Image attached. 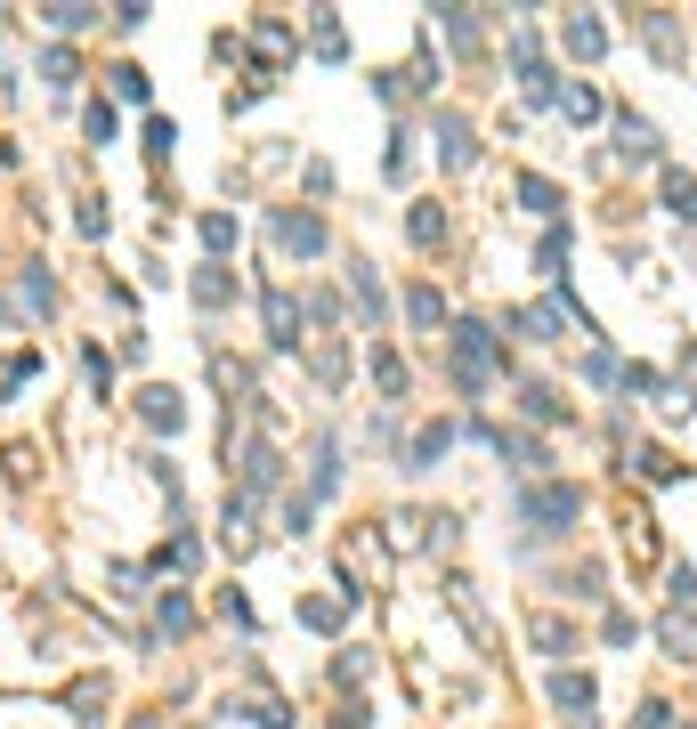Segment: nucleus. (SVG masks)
Listing matches in <instances>:
<instances>
[{"instance_id": "nucleus-23", "label": "nucleus", "mask_w": 697, "mask_h": 729, "mask_svg": "<svg viewBox=\"0 0 697 729\" xmlns=\"http://www.w3.org/2000/svg\"><path fill=\"white\" fill-rule=\"evenodd\" d=\"M309 49H317V57H348V41H341V16H333V9H317V16H309Z\"/></svg>"}, {"instance_id": "nucleus-45", "label": "nucleus", "mask_w": 697, "mask_h": 729, "mask_svg": "<svg viewBox=\"0 0 697 729\" xmlns=\"http://www.w3.org/2000/svg\"><path fill=\"white\" fill-rule=\"evenodd\" d=\"M252 721H260V729H293V714H284L276 697H260V705H252Z\"/></svg>"}, {"instance_id": "nucleus-14", "label": "nucleus", "mask_w": 697, "mask_h": 729, "mask_svg": "<svg viewBox=\"0 0 697 729\" xmlns=\"http://www.w3.org/2000/svg\"><path fill=\"white\" fill-rule=\"evenodd\" d=\"M348 292H357V308H365V332H374V324H381V308H389V300H381V276L357 260V267H348Z\"/></svg>"}, {"instance_id": "nucleus-16", "label": "nucleus", "mask_w": 697, "mask_h": 729, "mask_svg": "<svg viewBox=\"0 0 697 729\" xmlns=\"http://www.w3.org/2000/svg\"><path fill=\"white\" fill-rule=\"evenodd\" d=\"M551 705L560 714H592V673H551Z\"/></svg>"}, {"instance_id": "nucleus-1", "label": "nucleus", "mask_w": 697, "mask_h": 729, "mask_svg": "<svg viewBox=\"0 0 697 729\" xmlns=\"http://www.w3.org/2000/svg\"><path fill=\"white\" fill-rule=\"evenodd\" d=\"M495 365H503V349H495V324L462 317V324H455V381H462V389H487V381H495Z\"/></svg>"}, {"instance_id": "nucleus-41", "label": "nucleus", "mask_w": 697, "mask_h": 729, "mask_svg": "<svg viewBox=\"0 0 697 729\" xmlns=\"http://www.w3.org/2000/svg\"><path fill=\"white\" fill-rule=\"evenodd\" d=\"M106 81H114V98H130V106L147 98V73H138V66H106Z\"/></svg>"}, {"instance_id": "nucleus-21", "label": "nucleus", "mask_w": 697, "mask_h": 729, "mask_svg": "<svg viewBox=\"0 0 697 729\" xmlns=\"http://www.w3.org/2000/svg\"><path fill=\"white\" fill-rule=\"evenodd\" d=\"M405 317H414L422 332H438V324H446V300H438V284H414V292H405Z\"/></svg>"}, {"instance_id": "nucleus-43", "label": "nucleus", "mask_w": 697, "mask_h": 729, "mask_svg": "<svg viewBox=\"0 0 697 729\" xmlns=\"http://www.w3.org/2000/svg\"><path fill=\"white\" fill-rule=\"evenodd\" d=\"M495 446L519 454V470H544V446H536V437H495Z\"/></svg>"}, {"instance_id": "nucleus-38", "label": "nucleus", "mask_w": 697, "mask_h": 729, "mask_svg": "<svg viewBox=\"0 0 697 729\" xmlns=\"http://www.w3.org/2000/svg\"><path fill=\"white\" fill-rule=\"evenodd\" d=\"M106 138H122V114L106 106V98H90V146H106Z\"/></svg>"}, {"instance_id": "nucleus-34", "label": "nucleus", "mask_w": 697, "mask_h": 729, "mask_svg": "<svg viewBox=\"0 0 697 729\" xmlns=\"http://www.w3.org/2000/svg\"><path fill=\"white\" fill-rule=\"evenodd\" d=\"M90 16H98V9H81V0H57V9H41V25H57V33H81Z\"/></svg>"}, {"instance_id": "nucleus-42", "label": "nucleus", "mask_w": 697, "mask_h": 729, "mask_svg": "<svg viewBox=\"0 0 697 729\" xmlns=\"http://www.w3.org/2000/svg\"><path fill=\"white\" fill-rule=\"evenodd\" d=\"M73 714H106V681H73Z\"/></svg>"}, {"instance_id": "nucleus-25", "label": "nucleus", "mask_w": 697, "mask_h": 729, "mask_svg": "<svg viewBox=\"0 0 697 729\" xmlns=\"http://www.w3.org/2000/svg\"><path fill=\"white\" fill-rule=\"evenodd\" d=\"M309 373H317V389H341V373H348V349H341V341H324L317 357H309Z\"/></svg>"}, {"instance_id": "nucleus-46", "label": "nucleus", "mask_w": 697, "mask_h": 729, "mask_svg": "<svg viewBox=\"0 0 697 729\" xmlns=\"http://www.w3.org/2000/svg\"><path fill=\"white\" fill-rule=\"evenodd\" d=\"M632 729H673V705H658V697H649L641 714H632Z\"/></svg>"}, {"instance_id": "nucleus-2", "label": "nucleus", "mask_w": 697, "mask_h": 729, "mask_svg": "<svg viewBox=\"0 0 697 729\" xmlns=\"http://www.w3.org/2000/svg\"><path fill=\"white\" fill-rule=\"evenodd\" d=\"M576 511H584V494L576 487H551V478H536V487L519 494V519L536 535H560V527H576Z\"/></svg>"}, {"instance_id": "nucleus-44", "label": "nucleus", "mask_w": 697, "mask_h": 729, "mask_svg": "<svg viewBox=\"0 0 697 729\" xmlns=\"http://www.w3.org/2000/svg\"><path fill=\"white\" fill-rule=\"evenodd\" d=\"M284 527H293V535L317 527V503H309V494H293V503H284Z\"/></svg>"}, {"instance_id": "nucleus-26", "label": "nucleus", "mask_w": 697, "mask_h": 729, "mask_svg": "<svg viewBox=\"0 0 697 729\" xmlns=\"http://www.w3.org/2000/svg\"><path fill=\"white\" fill-rule=\"evenodd\" d=\"M536 649L544 657H576V633H568L560 616H536Z\"/></svg>"}, {"instance_id": "nucleus-30", "label": "nucleus", "mask_w": 697, "mask_h": 729, "mask_svg": "<svg viewBox=\"0 0 697 729\" xmlns=\"http://www.w3.org/2000/svg\"><path fill=\"white\" fill-rule=\"evenodd\" d=\"M73 49H41V81H49V90H73Z\"/></svg>"}, {"instance_id": "nucleus-36", "label": "nucleus", "mask_w": 697, "mask_h": 729, "mask_svg": "<svg viewBox=\"0 0 697 729\" xmlns=\"http://www.w3.org/2000/svg\"><path fill=\"white\" fill-rule=\"evenodd\" d=\"M81 373H90L98 398H114V357H106V349H81Z\"/></svg>"}, {"instance_id": "nucleus-9", "label": "nucleus", "mask_w": 697, "mask_h": 729, "mask_svg": "<svg viewBox=\"0 0 697 729\" xmlns=\"http://www.w3.org/2000/svg\"><path fill=\"white\" fill-rule=\"evenodd\" d=\"M276 478H284V463H276V446H268V437H260V446H243V487H236V494H252V503H260V494H268Z\"/></svg>"}, {"instance_id": "nucleus-32", "label": "nucleus", "mask_w": 697, "mask_h": 729, "mask_svg": "<svg viewBox=\"0 0 697 729\" xmlns=\"http://www.w3.org/2000/svg\"><path fill=\"white\" fill-rule=\"evenodd\" d=\"M446 437H455V430H446V422H430V430L414 437V463H405V470H430V463L446 454Z\"/></svg>"}, {"instance_id": "nucleus-31", "label": "nucleus", "mask_w": 697, "mask_h": 729, "mask_svg": "<svg viewBox=\"0 0 697 729\" xmlns=\"http://www.w3.org/2000/svg\"><path fill=\"white\" fill-rule=\"evenodd\" d=\"M438 25L455 33V49H479V41H487V33H479V16H470V9H438Z\"/></svg>"}, {"instance_id": "nucleus-39", "label": "nucleus", "mask_w": 697, "mask_h": 729, "mask_svg": "<svg viewBox=\"0 0 697 729\" xmlns=\"http://www.w3.org/2000/svg\"><path fill=\"white\" fill-rule=\"evenodd\" d=\"M155 616H162V633H187V624H195V608H187L179 592H162V600H155Z\"/></svg>"}, {"instance_id": "nucleus-35", "label": "nucleus", "mask_w": 697, "mask_h": 729, "mask_svg": "<svg viewBox=\"0 0 697 729\" xmlns=\"http://www.w3.org/2000/svg\"><path fill=\"white\" fill-rule=\"evenodd\" d=\"M203 252H212V260H219V252H236V219H228V212L203 219Z\"/></svg>"}, {"instance_id": "nucleus-40", "label": "nucleus", "mask_w": 697, "mask_h": 729, "mask_svg": "<svg viewBox=\"0 0 697 729\" xmlns=\"http://www.w3.org/2000/svg\"><path fill=\"white\" fill-rule=\"evenodd\" d=\"M601 640H608V649H632V640H641V624H632L625 608H608V624H601Z\"/></svg>"}, {"instance_id": "nucleus-27", "label": "nucleus", "mask_w": 697, "mask_h": 729, "mask_svg": "<svg viewBox=\"0 0 697 729\" xmlns=\"http://www.w3.org/2000/svg\"><path fill=\"white\" fill-rule=\"evenodd\" d=\"M405 236H414V243H438V236H446V212H438V203H414V212H405Z\"/></svg>"}, {"instance_id": "nucleus-12", "label": "nucleus", "mask_w": 697, "mask_h": 729, "mask_svg": "<svg viewBox=\"0 0 697 729\" xmlns=\"http://www.w3.org/2000/svg\"><path fill=\"white\" fill-rule=\"evenodd\" d=\"M560 114L576 122V130H592V122H601V90H592V81H560Z\"/></svg>"}, {"instance_id": "nucleus-24", "label": "nucleus", "mask_w": 697, "mask_h": 729, "mask_svg": "<svg viewBox=\"0 0 697 729\" xmlns=\"http://www.w3.org/2000/svg\"><path fill=\"white\" fill-rule=\"evenodd\" d=\"M511 324H519L527 341H560V308H551V300H536V308H519V317H511Z\"/></svg>"}, {"instance_id": "nucleus-11", "label": "nucleus", "mask_w": 697, "mask_h": 729, "mask_svg": "<svg viewBox=\"0 0 697 729\" xmlns=\"http://www.w3.org/2000/svg\"><path fill=\"white\" fill-rule=\"evenodd\" d=\"M333 487H341V437H317V454H309V503H324Z\"/></svg>"}, {"instance_id": "nucleus-5", "label": "nucleus", "mask_w": 697, "mask_h": 729, "mask_svg": "<svg viewBox=\"0 0 697 729\" xmlns=\"http://www.w3.org/2000/svg\"><path fill=\"white\" fill-rule=\"evenodd\" d=\"M430 130H438V155H446V171H470V162H479V130H470L462 114H430Z\"/></svg>"}, {"instance_id": "nucleus-6", "label": "nucleus", "mask_w": 697, "mask_h": 729, "mask_svg": "<svg viewBox=\"0 0 697 729\" xmlns=\"http://www.w3.org/2000/svg\"><path fill=\"white\" fill-rule=\"evenodd\" d=\"M617 155H625V162H665L658 122H649V114H617Z\"/></svg>"}, {"instance_id": "nucleus-7", "label": "nucleus", "mask_w": 697, "mask_h": 729, "mask_svg": "<svg viewBox=\"0 0 697 729\" xmlns=\"http://www.w3.org/2000/svg\"><path fill=\"white\" fill-rule=\"evenodd\" d=\"M276 243H284L293 260H317V252H324V219H317V212H276Z\"/></svg>"}, {"instance_id": "nucleus-15", "label": "nucleus", "mask_w": 697, "mask_h": 729, "mask_svg": "<svg viewBox=\"0 0 697 729\" xmlns=\"http://www.w3.org/2000/svg\"><path fill=\"white\" fill-rule=\"evenodd\" d=\"M519 413H527V422H568V406H560V389H551V381H527L519 389Z\"/></svg>"}, {"instance_id": "nucleus-33", "label": "nucleus", "mask_w": 697, "mask_h": 729, "mask_svg": "<svg viewBox=\"0 0 697 729\" xmlns=\"http://www.w3.org/2000/svg\"><path fill=\"white\" fill-rule=\"evenodd\" d=\"M632 470H641V478H658V487H665V478H682V463H673L665 446H641V454H632Z\"/></svg>"}, {"instance_id": "nucleus-28", "label": "nucleus", "mask_w": 697, "mask_h": 729, "mask_svg": "<svg viewBox=\"0 0 697 729\" xmlns=\"http://www.w3.org/2000/svg\"><path fill=\"white\" fill-rule=\"evenodd\" d=\"M374 381H381V398H405V357L398 349H374Z\"/></svg>"}, {"instance_id": "nucleus-18", "label": "nucleus", "mask_w": 697, "mask_h": 729, "mask_svg": "<svg viewBox=\"0 0 697 729\" xmlns=\"http://www.w3.org/2000/svg\"><path fill=\"white\" fill-rule=\"evenodd\" d=\"M195 300H203V308H228V300H236V284H228V267H219V260L195 267Z\"/></svg>"}, {"instance_id": "nucleus-20", "label": "nucleus", "mask_w": 697, "mask_h": 729, "mask_svg": "<svg viewBox=\"0 0 697 729\" xmlns=\"http://www.w3.org/2000/svg\"><path fill=\"white\" fill-rule=\"evenodd\" d=\"M519 203H527L536 219H560V186H551L544 171H527V179H519Z\"/></svg>"}, {"instance_id": "nucleus-13", "label": "nucleus", "mask_w": 697, "mask_h": 729, "mask_svg": "<svg viewBox=\"0 0 697 729\" xmlns=\"http://www.w3.org/2000/svg\"><path fill=\"white\" fill-rule=\"evenodd\" d=\"M665 212L697 219V171H682V162H665Z\"/></svg>"}, {"instance_id": "nucleus-8", "label": "nucleus", "mask_w": 697, "mask_h": 729, "mask_svg": "<svg viewBox=\"0 0 697 729\" xmlns=\"http://www.w3.org/2000/svg\"><path fill=\"white\" fill-rule=\"evenodd\" d=\"M260 308H268V341L276 349H300V300H293V292L268 284V292H260Z\"/></svg>"}, {"instance_id": "nucleus-29", "label": "nucleus", "mask_w": 697, "mask_h": 729, "mask_svg": "<svg viewBox=\"0 0 697 729\" xmlns=\"http://www.w3.org/2000/svg\"><path fill=\"white\" fill-rule=\"evenodd\" d=\"M16 292H25V308H41V317L57 308V276H41V267H25V276H16Z\"/></svg>"}, {"instance_id": "nucleus-4", "label": "nucleus", "mask_w": 697, "mask_h": 729, "mask_svg": "<svg viewBox=\"0 0 697 729\" xmlns=\"http://www.w3.org/2000/svg\"><path fill=\"white\" fill-rule=\"evenodd\" d=\"M138 422L147 430H187V389H171V381H155V389H138Z\"/></svg>"}, {"instance_id": "nucleus-17", "label": "nucleus", "mask_w": 697, "mask_h": 729, "mask_svg": "<svg viewBox=\"0 0 697 729\" xmlns=\"http://www.w3.org/2000/svg\"><path fill=\"white\" fill-rule=\"evenodd\" d=\"M658 640H665V649H673V657L689 664V657H697V624H689V608H665V624H658Z\"/></svg>"}, {"instance_id": "nucleus-37", "label": "nucleus", "mask_w": 697, "mask_h": 729, "mask_svg": "<svg viewBox=\"0 0 697 729\" xmlns=\"http://www.w3.org/2000/svg\"><path fill=\"white\" fill-rule=\"evenodd\" d=\"M536 267H544V276H560V267H568V219H560V227H551V236H544Z\"/></svg>"}, {"instance_id": "nucleus-22", "label": "nucleus", "mask_w": 697, "mask_h": 729, "mask_svg": "<svg viewBox=\"0 0 697 729\" xmlns=\"http://www.w3.org/2000/svg\"><path fill=\"white\" fill-rule=\"evenodd\" d=\"M341 616H348V600H333V592L300 600V624H309V633H341Z\"/></svg>"}, {"instance_id": "nucleus-19", "label": "nucleus", "mask_w": 697, "mask_h": 729, "mask_svg": "<svg viewBox=\"0 0 697 729\" xmlns=\"http://www.w3.org/2000/svg\"><path fill=\"white\" fill-rule=\"evenodd\" d=\"M219 535H228L236 551L252 544V494H228V503H219Z\"/></svg>"}, {"instance_id": "nucleus-3", "label": "nucleus", "mask_w": 697, "mask_h": 729, "mask_svg": "<svg viewBox=\"0 0 697 729\" xmlns=\"http://www.w3.org/2000/svg\"><path fill=\"white\" fill-rule=\"evenodd\" d=\"M560 49L576 57V66L608 57V16H601V9H576V16H560Z\"/></svg>"}, {"instance_id": "nucleus-10", "label": "nucleus", "mask_w": 697, "mask_h": 729, "mask_svg": "<svg viewBox=\"0 0 697 729\" xmlns=\"http://www.w3.org/2000/svg\"><path fill=\"white\" fill-rule=\"evenodd\" d=\"M632 25H641V41H649V49L665 57V66H682V57H689V49H682V25H673L665 9H641V16H632Z\"/></svg>"}]
</instances>
